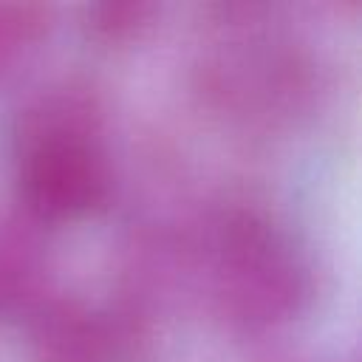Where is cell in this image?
I'll return each instance as SVG.
<instances>
[{
    "label": "cell",
    "mask_w": 362,
    "mask_h": 362,
    "mask_svg": "<svg viewBox=\"0 0 362 362\" xmlns=\"http://www.w3.org/2000/svg\"><path fill=\"white\" fill-rule=\"evenodd\" d=\"M107 164L90 110L74 96H54L28 113L20 136V192L48 221L88 212L105 198Z\"/></svg>",
    "instance_id": "obj_1"
},
{
    "label": "cell",
    "mask_w": 362,
    "mask_h": 362,
    "mask_svg": "<svg viewBox=\"0 0 362 362\" xmlns=\"http://www.w3.org/2000/svg\"><path fill=\"white\" fill-rule=\"evenodd\" d=\"M40 362H102V337L85 314H54L37 342Z\"/></svg>",
    "instance_id": "obj_2"
},
{
    "label": "cell",
    "mask_w": 362,
    "mask_h": 362,
    "mask_svg": "<svg viewBox=\"0 0 362 362\" xmlns=\"http://www.w3.org/2000/svg\"><path fill=\"white\" fill-rule=\"evenodd\" d=\"M48 28V8L31 3H0V76L17 65Z\"/></svg>",
    "instance_id": "obj_3"
}]
</instances>
